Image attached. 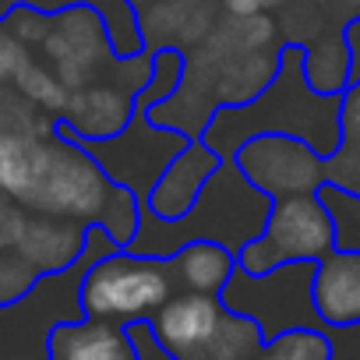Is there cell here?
Returning <instances> with one entry per match:
<instances>
[{
  "label": "cell",
  "instance_id": "obj_1",
  "mask_svg": "<svg viewBox=\"0 0 360 360\" xmlns=\"http://www.w3.org/2000/svg\"><path fill=\"white\" fill-rule=\"evenodd\" d=\"M342 96H321L304 78V46L283 43L276 78L240 106H219L202 131V141L219 155L230 159L244 141L258 134H290L311 145L318 155H332L342 145L339 124Z\"/></svg>",
  "mask_w": 360,
  "mask_h": 360
},
{
  "label": "cell",
  "instance_id": "obj_2",
  "mask_svg": "<svg viewBox=\"0 0 360 360\" xmlns=\"http://www.w3.org/2000/svg\"><path fill=\"white\" fill-rule=\"evenodd\" d=\"M269 205H272V198L262 195L258 188H251L244 173L230 159H223L216 166V173L209 176V184L202 188V195L195 198V205L180 219H155L141 209L138 233L131 237V244L124 251L155 258V262H169L191 240H212L237 255L248 240H255L265 230Z\"/></svg>",
  "mask_w": 360,
  "mask_h": 360
},
{
  "label": "cell",
  "instance_id": "obj_3",
  "mask_svg": "<svg viewBox=\"0 0 360 360\" xmlns=\"http://www.w3.org/2000/svg\"><path fill=\"white\" fill-rule=\"evenodd\" d=\"M173 290L176 283L169 262L141 258L120 248L85 265L78 283V311L92 321H148L173 297Z\"/></svg>",
  "mask_w": 360,
  "mask_h": 360
},
{
  "label": "cell",
  "instance_id": "obj_4",
  "mask_svg": "<svg viewBox=\"0 0 360 360\" xmlns=\"http://www.w3.org/2000/svg\"><path fill=\"white\" fill-rule=\"evenodd\" d=\"M110 191H113V180L99 169V162L68 131L53 124L39 176L32 191L22 198V209L32 216H60L82 226H96Z\"/></svg>",
  "mask_w": 360,
  "mask_h": 360
},
{
  "label": "cell",
  "instance_id": "obj_5",
  "mask_svg": "<svg viewBox=\"0 0 360 360\" xmlns=\"http://www.w3.org/2000/svg\"><path fill=\"white\" fill-rule=\"evenodd\" d=\"M311 279H314V262H290L262 276L233 269L219 300L226 311L251 318L265 339L290 328H321L311 304Z\"/></svg>",
  "mask_w": 360,
  "mask_h": 360
},
{
  "label": "cell",
  "instance_id": "obj_6",
  "mask_svg": "<svg viewBox=\"0 0 360 360\" xmlns=\"http://www.w3.org/2000/svg\"><path fill=\"white\" fill-rule=\"evenodd\" d=\"M335 251L332 223L314 195L272 198L265 230L237 251V269L248 276L272 272L290 262H321Z\"/></svg>",
  "mask_w": 360,
  "mask_h": 360
},
{
  "label": "cell",
  "instance_id": "obj_7",
  "mask_svg": "<svg viewBox=\"0 0 360 360\" xmlns=\"http://www.w3.org/2000/svg\"><path fill=\"white\" fill-rule=\"evenodd\" d=\"M39 60L60 78V85L82 89L110 75V64L117 60L110 36L103 29V18L89 4H71L53 11L50 32L39 43Z\"/></svg>",
  "mask_w": 360,
  "mask_h": 360
},
{
  "label": "cell",
  "instance_id": "obj_8",
  "mask_svg": "<svg viewBox=\"0 0 360 360\" xmlns=\"http://www.w3.org/2000/svg\"><path fill=\"white\" fill-rule=\"evenodd\" d=\"M230 162L244 173L251 188L269 198L314 195L325 184V155L290 134H258L244 141Z\"/></svg>",
  "mask_w": 360,
  "mask_h": 360
},
{
  "label": "cell",
  "instance_id": "obj_9",
  "mask_svg": "<svg viewBox=\"0 0 360 360\" xmlns=\"http://www.w3.org/2000/svg\"><path fill=\"white\" fill-rule=\"evenodd\" d=\"M223 311L226 307L219 297L180 290L148 318V328L159 339V346L169 349L176 360H205Z\"/></svg>",
  "mask_w": 360,
  "mask_h": 360
},
{
  "label": "cell",
  "instance_id": "obj_10",
  "mask_svg": "<svg viewBox=\"0 0 360 360\" xmlns=\"http://www.w3.org/2000/svg\"><path fill=\"white\" fill-rule=\"evenodd\" d=\"M219 162L223 159L202 138H191L155 176V184H152L141 209L155 219H180L195 205V198L202 195V188L209 184V176L216 173Z\"/></svg>",
  "mask_w": 360,
  "mask_h": 360
},
{
  "label": "cell",
  "instance_id": "obj_11",
  "mask_svg": "<svg viewBox=\"0 0 360 360\" xmlns=\"http://www.w3.org/2000/svg\"><path fill=\"white\" fill-rule=\"evenodd\" d=\"M134 99L138 96L124 92L110 78H99L92 85L68 92V103H64V113L57 117V124L82 141H103L127 127V120L134 113Z\"/></svg>",
  "mask_w": 360,
  "mask_h": 360
},
{
  "label": "cell",
  "instance_id": "obj_12",
  "mask_svg": "<svg viewBox=\"0 0 360 360\" xmlns=\"http://www.w3.org/2000/svg\"><path fill=\"white\" fill-rule=\"evenodd\" d=\"M85 233L89 226L60 216H29L25 230L15 244V255L39 276H64L71 272L85 255Z\"/></svg>",
  "mask_w": 360,
  "mask_h": 360
},
{
  "label": "cell",
  "instance_id": "obj_13",
  "mask_svg": "<svg viewBox=\"0 0 360 360\" xmlns=\"http://www.w3.org/2000/svg\"><path fill=\"white\" fill-rule=\"evenodd\" d=\"M311 304L321 328L356 325L360 321V255L332 251L314 262Z\"/></svg>",
  "mask_w": 360,
  "mask_h": 360
},
{
  "label": "cell",
  "instance_id": "obj_14",
  "mask_svg": "<svg viewBox=\"0 0 360 360\" xmlns=\"http://www.w3.org/2000/svg\"><path fill=\"white\" fill-rule=\"evenodd\" d=\"M50 360H134L127 328L117 321H60L46 339Z\"/></svg>",
  "mask_w": 360,
  "mask_h": 360
},
{
  "label": "cell",
  "instance_id": "obj_15",
  "mask_svg": "<svg viewBox=\"0 0 360 360\" xmlns=\"http://www.w3.org/2000/svg\"><path fill=\"white\" fill-rule=\"evenodd\" d=\"M233 269H237V255L226 251L223 244H212V240H191L169 258V272H173V283L180 290L209 293V297L223 293Z\"/></svg>",
  "mask_w": 360,
  "mask_h": 360
},
{
  "label": "cell",
  "instance_id": "obj_16",
  "mask_svg": "<svg viewBox=\"0 0 360 360\" xmlns=\"http://www.w3.org/2000/svg\"><path fill=\"white\" fill-rule=\"evenodd\" d=\"M219 60V57H216ZM279 68V50H262V53H233L216 64V103L219 106H240L251 103Z\"/></svg>",
  "mask_w": 360,
  "mask_h": 360
},
{
  "label": "cell",
  "instance_id": "obj_17",
  "mask_svg": "<svg viewBox=\"0 0 360 360\" xmlns=\"http://www.w3.org/2000/svg\"><path fill=\"white\" fill-rule=\"evenodd\" d=\"M46 138L15 131V127H0V195H8L22 205V198L32 191L36 176H39Z\"/></svg>",
  "mask_w": 360,
  "mask_h": 360
},
{
  "label": "cell",
  "instance_id": "obj_18",
  "mask_svg": "<svg viewBox=\"0 0 360 360\" xmlns=\"http://www.w3.org/2000/svg\"><path fill=\"white\" fill-rule=\"evenodd\" d=\"M202 46L212 57H233V53H262L279 50V25L269 15H248V18H223L209 29Z\"/></svg>",
  "mask_w": 360,
  "mask_h": 360
},
{
  "label": "cell",
  "instance_id": "obj_19",
  "mask_svg": "<svg viewBox=\"0 0 360 360\" xmlns=\"http://www.w3.org/2000/svg\"><path fill=\"white\" fill-rule=\"evenodd\" d=\"M304 78L321 96H342L349 89V53L339 29L304 43Z\"/></svg>",
  "mask_w": 360,
  "mask_h": 360
},
{
  "label": "cell",
  "instance_id": "obj_20",
  "mask_svg": "<svg viewBox=\"0 0 360 360\" xmlns=\"http://www.w3.org/2000/svg\"><path fill=\"white\" fill-rule=\"evenodd\" d=\"M11 85H15V92L32 106V110H39V113H46L50 120H57L60 113H64V103H68V89L60 85V78L32 53L22 68H18V75L11 78Z\"/></svg>",
  "mask_w": 360,
  "mask_h": 360
},
{
  "label": "cell",
  "instance_id": "obj_21",
  "mask_svg": "<svg viewBox=\"0 0 360 360\" xmlns=\"http://www.w3.org/2000/svg\"><path fill=\"white\" fill-rule=\"evenodd\" d=\"M314 198L321 202L328 223H332V240L335 251H349L360 255V191H346L335 184H321L314 191Z\"/></svg>",
  "mask_w": 360,
  "mask_h": 360
},
{
  "label": "cell",
  "instance_id": "obj_22",
  "mask_svg": "<svg viewBox=\"0 0 360 360\" xmlns=\"http://www.w3.org/2000/svg\"><path fill=\"white\" fill-rule=\"evenodd\" d=\"M262 346H265V335L251 318L223 311V318L216 325V335L205 349V360H255Z\"/></svg>",
  "mask_w": 360,
  "mask_h": 360
},
{
  "label": "cell",
  "instance_id": "obj_23",
  "mask_svg": "<svg viewBox=\"0 0 360 360\" xmlns=\"http://www.w3.org/2000/svg\"><path fill=\"white\" fill-rule=\"evenodd\" d=\"M255 360H328V335L325 328H290L265 339Z\"/></svg>",
  "mask_w": 360,
  "mask_h": 360
},
{
  "label": "cell",
  "instance_id": "obj_24",
  "mask_svg": "<svg viewBox=\"0 0 360 360\" xmlns=\"http://www.w3.org/2000/svg\"><path fill=\"white\" fill-rule=\"evenodd\" d=\"M138 223H141V202H138L127 188L113 184V191H110V198H106V205H103L96 226L110 237L113 248H127L131 237L138 233Z\"/></svg>",
  "mask_w": 360,
  "mask_h": 360
},
{
  "label": "cell",
  "instance_id": "obj_25",
  "mask_svg": "<svg viewBox=\"0 0 360 360\" xmlns=\"http://www.w3.org/2000/svg\"><path fill=\"white\" fill-rule=\"evenodd\" d=\"M36 286H39V276L15 251H0V307L25 300Z\"/></svg>",
  "mask_w": 360,
  "mask_h": 360
},
{
  "label": "cell",
  "instance_id": "obj_26",
  "mask_svg": "<svg viewBox=\"0 0 360 360\" xmlns=\"http://www.w3.org/2000/svg\"><path fill=\"white\" fill-rule=\"evenodd\" d=\"M50 22H53V15L43 11V8H32V4H15L4 18H0V25H4L15 39H22L29 50H32V46L39 50V43H43L46 32H50Z\"/></svg>",
  "mask_w": 360,
  "mask_h": 360
},
{
  "label": "cell",
  "instance_id": "obj_27",
  "mask_svg": "<svg viewBox=\"0 0 360 360\" xmlns=\"http://www.w3.org/2000/svg\"><path fill=\"white\" fill-rule=\"evenodd\" d=\"M325 184L360 191V141L342 138V145L332 155H325Z\"/></svg>",
  "mask_w": 360,
  "mask_h": 360
},
{
  "label": "cell",
  "instance_id": "obj_28",
  "mask_svg": "<svg viewBox=\"0 0 360 360\" xmlns=\"http://www.w3.org/2000/svg\"><path fill=\"white\" fill-rule=\"evenodd\" d=\"M113 85H120L124 92L138 96L148 78H152V50H141V53H131V57H117L110 64V75H106Z\"/></svg>",
  "mask_w": 360,
  "mask_h": 360
},
{
  "label": "cell",
  "instance_id": "obj_29",
  "mask_svg": "<svg viewBox=\"0 0 360 360\" xmlns=\"http://www.w3.org/2000/svg\"><path fill=\"white\" fill-rule=\"evenodd\" d=\"M29 57H32V50H29L22 39H15L4 25H0V82L11 85V78L18 75V68H22Z\"/></svg>",
  "mask_w": 360,
  "mask_h": 360
},
{
  "label": "cell",
  "instance_id": "obj_30",
  "mask_svg": "<svg viewBox=\"0 0 360 360\" xmlns=\"http://www.w3.org/2000/svg\"><path fill=\"white\" fill-rule=\"evenodd\" d=\"M124 328H127V339H131V346H134V360H176L169 349L159 346V339L152 335L148 321H131V325H124Z\"/></svg>",
  "mask_w": 360,
  "mask_h": 360
},
{
  "label": "cell",
  "instance_id": "obj_31",
  "mask_svg": "<svg viewBox=\"0 0 360 360\" xmlns=\"http://www.w3.org/2000/svg\"><path fill=\"white\" fill-rule=\"evenodd\" d=\"M328 335V360H360V321L325 328Z\"/></svg>",
  "mask_w": 360,
  "mask_h": 360
},
{
  "label": "cell",
  "instance_id": "obj_32",
  "mask_svg": "<svg viewBox=\"0 0 360 360\" xmlns=\"http://www.w3.org/2000/svg\"><path fill=\"white\" fill-rule=\"evenodd\" d=\"M339 124H342V138L360 141V82H356V85H349V89L342 92Z\"/></svg>",
  "mask_w": 360,
  "mask_h": 360
},
{
  "label": "cell",
  "instance_id": "obj_33",
  "mask_svg": "<svg viewBox=\"0 0 360 360\" xmlns=\"http://www.w3.org/2000/svg\"><path fill=\"white\" fill-rule=\"evenodd\" d=\"M339 32H342V43L349 53V85H356L360 82V18H346Z\"/></svg>",
  "mask_w": 360,
  "mask_h": 360
},
{
  "label": "cell",
  "instance_id": "obj_34",
  "mask_svg": "<svg viewBox=\"0 0 360 360\" xmlns=\"http://www.w3.org/2000/svg\"><path fill=\"white\" fill-rule=\"evenodd\" d=\"M251 4L258 8V15H269V11H276V8L290 4V0H251Z\"/></svg>",
  "mask_w": 360,
  "mask_h": 360
},
{
  "label": "cell",
  "instance_id": "obj_35",
  "mask_svg": "<svg viewBox=\"0 0 360 360\" xmlns=\"http://www.w3.org/2000/svg\"><path fill=\"white\" fill-rule=\"evenodd\" d=\"M342 4H349V8H360V0H342Z\"/></svg>",
  "mask_w": 360,
  "mask_h": 360
}]
</instances>
